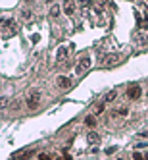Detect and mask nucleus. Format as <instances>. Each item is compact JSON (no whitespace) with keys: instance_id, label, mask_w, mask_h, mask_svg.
I'll use <instances>...</instances> for the list:
<instances>
[{"instance_id":"nucleus-1","label":"nucleus","mask_w":148,"mask_h":160,"mask_svg":"<svg viewBox=\"0 0 148 160\" xmlns=\"http://www.w3.org/2000/svg\"><path fill=\"white\" fill-rule=\"evenodd\" d=\"M16 33H17V23H16L14 19H6L4 25H2V35H4V39L14 37Z\"/></svg>"},{"instance_id":"nucleus-2","label":"nucleus","mask_w":148,"mask_h":160,"mask_svg":"<svg viewBox=\"0 0 148 160\" xmlns=\"http://www.w3.org/2000/svg\"><path fill=\"white\" fill-rule=\"evenodd\" d=\"M73 50V44H64V47H60L58 48V54H56V62H64L67 56H69V52Z\"/></svg>"},{"instance_id":"nucleus-3","label":"nucleus","mask_w":148,"mask_h":160,"mask_svg":"<svg viewBox=\"0 0 148 160\" xmlns=\"http://www.w3.org/2000/svg\"><path fill=\"white\" fill-rule=\"evenodd\" d=\"M39 100H41V93H39V91H31L29 97H27V108L35 110L39 106Z\"/></svg>"},{"instance_id":"nucleus-4","label":"nucleus","mask_w":148,"mask_h":160,"mask_svg":"<svg viewBox=\"0 0 148 160\" xmlns=\"http://www.w3.org/2000/svg\"><path fill=\"white\" fill-rule=\"evenodd\" d=\"M88 68H90V58H88V56H83V58L77 62V73H79V75L85 73Z\"/></svg>"},{"instance_id":"nucleus-5","label":"nucleus","mask_w":148,"mask_h":160,"mask_svg":"<svg viewBox=\"0 0 148 160\" xmlns=\"http://www.w3.org/2000/svg\"><path fill=\"white\" fill-rule=\"evenodd\" d=\"M141 95H142V91H141V87H139V85H131V87L127 89V97H129L131 100L141 98Z\"/></svg>"},{"instance_id":"nucleus-6","label":"nucleus","mask_w":148,"mask_h":160,"mask_svg":"<svg viewBox=\"0 0 148 160\" xmlns=\"http://www.w3.org/2000/svg\"><path fill=\"white\" fill-rule=\"evenodd\" d=\"M117 62H119V54H110V56H106V58H104V66L106 68L116 66Z\"/></svg>"},{"instance_id":"nucleus-7","label":"nucleus","mask_w":148,"mask_h":160,"mask_svg":"<svg viewBox=\"0 0 148 160\" xmlns=\"http://www.w3.org/2000/svg\"><path fill=\"white\" fill-rule=\"evenodd\" d=\"M69 85H71V79L69 77H65V75H60L58 77V87L60 89H69Z\"/></svg>"},{"instance_id":"nucleus-8","label":"nucleus","mask_w":148,"mask_h":160,"mask_svg":"<svg viewBox=\"0 0 148 160\" xmlns=\"http://www.w3.org/2000/svg\"><path fill=\"white\" fill-rule=\"evenodd\" d=\"M64 12L67 16H71L75 12V4H73V0H65V4H64Z\"/></svg>"},{"instance_id":"nucleus-9","label":"nucleus","mask_w":148,"mask_h":160,"mask_svg":"<svg viewBox=\"0 0 148 160\" xmlns=\"http://www.w3.org/2000/svg\"><path fill=\"white\" fill-rule=\"evenodd\" d=\"M87 141H88V143H98V141H100V135H98L96 131H90V133L87 135Z\"/></svg>"},{"instance_id":"nucleus-10","label":"nucleus","mask_w":148,"mask_h":160,"mask_svg":"<svg viewBox=\"0 0 148 160\" xmlns=\"http://www.w3.org/2000/svg\"><path fill=\"white\" fill-rule=\"evenodd\" d=\"M8 104H10V98H8V97H0V112L6 110Z\"/></svg>"},{"instance_id":"nucleus-11","label":"nucleus","mask_w":148,"mask_h":160,"mask_svg":"<svg viewBox=\"0 0 148 160\" xmlns=\"http://www.w3.org/2000/svg\"><path fill=\"white\" fill-rule=\"evenodd\" d=\"M116 97H117V91H110V93L106 95V98H104V100H106V102H112Z\"/></svg>"},{"instance_id":"nucleus-12","label":"nucleus","mask_w":148,"mask_h":160,"mask_svg":"<svg viewBox=\"0 0 148 160\" xmlns=\"http://www.w3.org/2000/svg\"><path fill=\"white\" fill-rule=\"evenodd\" d=\"M58 14H60V8H58V6H52V8H50V16H52V18H56Z\"/></svg>"},{"instance_id":"nucleus-13","label":"nucleus","mask_w":148,"mask_h":160,"mask_svg":"<svg viewBox=\"0 0 148 160\" xmlns=\"http://www.w3.org/2000/svg\"><path fill=\"white\" fill-rule=\"evenodd\" d=\"M85 122H87V125H90V128H94V123H96V120H94V116H88V118H87Z\"/></svg>"},{"instance_id":"nucleus-14","label":"nucleus","mask_w":148,"mask_h":160,"mask_svg":"<svg viewBox=\"0 0 148 160\" xmlns=\"http://www.w3.org/2000/svg\"><path fill=\"white\" fill-rule=\"evenodd\" d=\"M21 16H23V18H25L27 21H29V23H31V12H29V10H25V12L21 14Z\"/></svg>"},{"instance_id":"nucleus-15","label":"nucleus","mask_w":148,"mask_h":160,"mask_svg":"<svg viewBox=\"0 0 148 160\" xmlns=\"http://www.w3.org/2000/svg\"><path fill=\"white\" fill-rule=\"evenodd\" d=\"M100 112H104V104H98L96 106V114H100Z\"/></svg>"},{"instance_id":"nucleus-16","label":"nucleus","mask_w":148,"mask_h":160,"mask_svg":"<svg viewBox=\"0 0 148 160\" xmlns=\"http://www.w3.org/2000/svg\"><path fill=\"white\" fill-rule=\"evenodd\" d=\"M113 151H116V147H108V148H106V154H112Z\"/></svg>"},{"instance_id":"nucleus-17","label":"nucleus","mask_w":148,"mask_h":160,"mask_svg":"<svg viewBox=\"0 0 148 160\" xmlns=\"http://www.w3.org/2000/svg\"><path fill=\"white\" fill-rule=\"evenodd\" d=\"M39 158H41V160H48L50 156H48V154H39Z\"/></svg>"},{"instance_id":"nucleus-18","label":"nucleus","mask_w":148,"mask_h":160,"mask_svg":"<svg viewBox=\"0 0 148 160\" xmlns=\"http://www.w3.org/2000/svg\"><path fill=\"white\" fill-rule=\"evenodd\" d=\"M144 158H148V152H146V154H144Z\"/></svg>"}]
</instances>
